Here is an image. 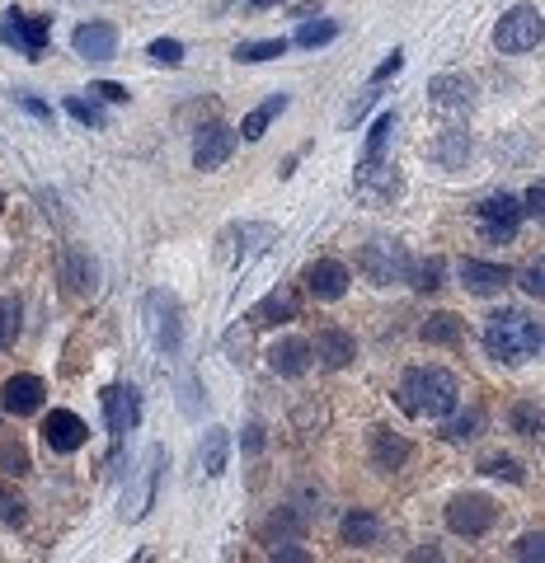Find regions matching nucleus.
<instances>
[{"label": "nucleus", "instance_id": "obj_36", "mask_svg": "<svg viewBox=\"0 0 545 563\" xmlns=\"http://www.w3.org/2000/svg\"><path fill=\"white\" fill-rule=\"evenodd\" d=\"M66 113H71V118L76 122H85V127H104V108L94 104V99H66Z\"/></svg>", "mask_w": 545, "mask_h": 563}, {"label": "nucleus", "instance_id": "obj_34", "mask_svg": "<svg viewBox=\"0 0 545 563\" xmlns=\"http://www.w3.org/2000/svg\"><path fill=\"white\" fill-rule=\"evenodd\" d=\"M0 521H5V526H24V521H29L24 498H19V493H10L5 484H0Z\"/></svg>", "mask_w": 545, "mask_h": 563}, {"label": "nucleus", "instance_id": "obj_26", "mask_svg": "<svg viewBox=\"0 0 545 563\" xmlns=\"http://www.w3.org/2000/svg\"><path fill=\"white\" fill-rule=\"evenodd\" d=\"M278 113H287V94H273V99H264L254 113H245V122H240V137L259 141L268 127H273V118H278Z\"/></svg>", "mask_w": 545, "mask_h": 563}, {"label": "nucleus", "instance_id": "obj_2", "mask_svg": "<svg viewBox=\"0 0 545 563\" xmlns=\"http://www.w3.org/2000/svg\"><path fill=\"white\" fill-rule=\"evenodd\" d=\"M541 343H545L541 324L531 320V315H522V310H499V315H489V324H484V352L494 362L522 366L541 352Z\"/></svg>", "mask_w": 545, "mask_h": 563}, {"label": "nucleus", "instance_id": "obj_28", "mask_svg": "<svg viewBox=\"0 0 545 563\" xmlns=\"http://www.w3.org/2000/svg\"><path fill=\"white\" fill-rule=\"evenodd\" d=\"M287 320H296V301L292 296H282V291L264 296V301L250 310V324H287Z\"/></svg>", "mask_w": 545, "mask_h": 563}, {"label": "nucleus", "instance_id": "obj_31", "mask_svg": "<svg viewBox=\"0 0 545 563\" xmlns=\"http://www.w3.org/2000/svg\"><path fill=\"white\" fill-rule=\"evenodd\" d=\"M287 52V38H264V43H240L235 47V61H245V66H254V61H273Z\"/></svg>", "mask_w": 545, "mask_h": 563}, {"label": "nucleus", "instance_id": "obj_39", "mask_svg": "<svg viewBox=\"0 0 545 563\" xmlns=\"http://www.w3.org/2000/svg\"><path fill=\"white\" fill-rule=\"evenodd\" d=\"M151 61H160V66H179V61H184V43L156 38V43H151Z\"/></svg>", "mask_w": 545, "mask_h": 563}, {"label": "nucleus", "instance_id": "obj_27", "mask_svg": "<svg viewBox=\"0 0 545 563\" xmlns=\"http://www.w3.org/2000/svg\"><path fill=\"white\" fill-rule=\"evenodd\" d=\"M343 540L358 549H372L376 540H381V517H376V512H353V517L343 521Z\"/></svg>", "mask_w": 545, "mask_h": 563}, {"label": "nucleus", "instance_id": "obj_1", "mask_svg": "<svg viewBox=\"0 0 545 563\" xmlns=\"http://www.w3.org/2000/svg\"><path fill=\"white\" fill-rule=\"evenodd\" d=\"M395 395H400V409L409 418H447L461 404V385L442 366H414V371H405V381H400Z\"/></svg>", "mask_w": 545, "mask_h": 563}, {"label": "nucleus", "instance_id": "obj_51", "mask_svg": "<svg viewBox=\"0 0 545 563\" xmlns=\"http://www.w3.org/2000/svg\"><path fill=\"white\" fill-rule=\"evenodd\" d=\"M0 207H5V198H0Z\"/></svg>", "mask_w": 545, "mask_h": 563}, {"label": "nucleus", "instance_id": "obj_5", "mask_svg": "<svg viewBox=\"0 0 545 563\" xmlns=\"http://www.w3.org/2000/svg\"><path fill=\"white\" fill-rule=\"evenodd\" d=\"M494 43H499V52H513V57L541 47V10H536V5H513V10L494 24Z\"/></svg>", "mask_w": 545, "mask_h": 563}, {"label": "nucleus", "instance_id": "obj_25", "mask_svg": "<svg viewBox=\"0 0 545 563\" xmlns=\"http://www.w3.org/2000/svg\"><path fill=\"white\" fill-rule=\"evenodd\" d=\"M226 460H231V432L226 427H212L203 437V451H198V465H203V474H226Z\"/></svg>", "mask_w": 545, "mask_h": 563}, {"label": "nucleus", "instance_id": "obj_42", "mask_svg": "<svg viewBox=\"0 0 545 563\" xmlns=\"http://www.w3.org/2000/svg\"><path fill=\"white\" fill-rule=\"evenodd\" d=\"M517 559H545V535H522V540H517V549H513Z\"/></svg>", "mask_w": 545, "mask_h": 563}, {"label": "nucleus", "instance_id": "obj_15", "mask_svg": "<svg viewBox=\"0 0 545 563\" xmlns=\"http://www.w3.org/2000/svg\"><path fill=\"white\" fill-rule=\"evenodd\" d=\"M104 418H109V432L113 437H123L132 427L141 423V404H137V390H127V385H109L104 390Z\"/></svg>", "mask_w": 545, "mask_h": 563}, {"label": "nucleus", "instance_id": "obj_48", "mask_svg": "<svg viewBox=\"0 0 545 563\" xmlns=\"http://www.w3.org/2000/svg\"><path fill=\"white\" fill-rule=\"evenodd\" d=\"M273 559H292V563H301V559H306V549H292V545H273Z\"/></svg>", "mask_w": 545, "mask_h": 563}, {"label": "nucleus", "instance_id": "obj_18", "mask_svg": "<svg viewBox=\"0 0 545 563\" xmlns=\"http://www.w3.org/2000/svg\"><path fill=\"white\" fill-rule=\"evenodd\" d=\"M423 155L442 169H461L470 160V137L461 132V127H442L433 141H423Z\"/></svg>", "mask_w": 545, "mask_h": 563}, {"label": "nucleus", "instance_id": "obj_13", "mask_svg": "<svg viewBox=\"0 0 545 563\" xmlns=\"http://www.w3.org/2000/svg\"><path fill=\"white\" fill-rule=\"evenodd\" d=\"M428 104L437 113H470L475 108V80L470 76H433L428 80Z\"/></svg>", "mask_w": 545, "mask_h": 563}, {"label": "nucleus", "instance_id": "obj_33", "mask_svg": "<svg viewBox=\"0 0 545 563\" xmlns=\"http://www.w3.org/2000/svg\"><path fill=\"white\" fill-rule=\"evenodd\" d=\"M409 287L414 291H437L442 287V259H423V263H409Z\"/></svg>", "mask_w": 545, "mask_h": 563}, {"label": "nucleus", "instance_id": "obj_32", "mask_svg": "<svg viewBox=\"0 0 545 563\" xmlns=\"http://www.w3.org/2000/svg\"><path fill=\"white\" fill-rule=\"evenodd\" d=\"M390 137H395V113H381V118L372 122V132H367V151H362V160H376V155H386Z\"/></svg>", "mask_w": 545, "mask_h": 563}, {"label": "nucleus", "instance_id": "obj_37", "mask_svg": "<svg viewBox=\"0 0 545 563\" xmlns=\"http://www.w3.org/2000/svg\"><path fill=\"white\" fill-rule=\"evenodd\" d=\"M480 413H466V418H452V423H447V432H442V437H447V442H470V437H475V432H480Z\"/></svg>", "mask_w": 545, "mask_h": 563}, {"label": "nucleus", "instance_id": "obj_11", "mask_svg": "<svg viewBox=\"0 0 545 563\" xmlns=\"http://www.w3.org/2000/svg\"><path fill=\"white\" fill-rule=\"evenodd\" d=\"M43 442L57 451V456H71V451H80V446L90 442V427H85V418L71 409H52L43 418Z\"/></svg>", "mask_w": 545, "mask_h": 563}, {"label": "nucleus", "instance_id": "obj_4", "mask_svg": "<svg viewBox=\"0 0 545 563\" xmlns=\"http://www.w3.org/2000/svg\"><path fill=\"white\" fill-rule=\"evenodd\" d=\"M358 268L372 287H390V282H405L409 254H405V244H395V240H372V244H362Z\"/></svg>", "mask_w": 545, "mask_h": 563}, {"label": "nucleus", "instance_id": "obj_21", "mask_svg": "<svg viewBox=\"0 0 545 563\" xmlns=\"http://www.w3.org/2000/svg\"><path fill=\"white\" fill-rule=\"evenodd\" d=\"M311 357H320L329 371H339V366H348L358 357V343H353V334H343V329H320L311 343Z\"/></svg>", "mask_w": 545, "mask_h": 563}, {"label": "nucleus", "instance_id": "obj_35", "mask_svg": "<svg viewBox=\"0 0 545 563\" xmlns=\"http://www.w3.org/2000/svg\"><path fill=\"white\" fill-rule=\"evenodd\" d=\"M15 338H19V301L5 296V301H0V348H10Z\"/></svg>", "mask_w": 545, "mask_h": 563}, {"label": "nucleus", "instance_id": "obj_20", "mask_svg": "<svg viewBox=\"0 0 545 563\" xmlns=\"http://www.w3.org/2000/svg\"><path fill=\"white\" fill-rule=\"evenodd\" d=\"M311 343H306V338H278V343H273V348H268V366H273V371H278V376H306V371H311Z\"/></svg>", "mask_w": 545, "mask_h": 563}, {"label": "nucleus", "instance_id": "obj_50", "mask_svg": "<svg viewBox=\"0 0 545 563\" xmlns=\"http://www.w3.org/2000/svg\"><path fill=\"white\" fill-rule=\"evenodd\" d=\"M254 10H268V5H282V0H250Z\"/></svg>", "mask_w": 545, "mask_h": 563}, {"label": "nucleus", "instance_id": "obj_24", "mask_svg": "<svg viewBox=\"0 0 545 563\" xmlns=\"http://www.w3.org/2000/svg\"><path fill=\"white\" fill-rule=\"evenodd\" d=\"M66 282H71V291H80V296H94V291H99V263H94L85 249H71V254H66Z\"/></svg>", "mask_w": 545, "mask_h": 563}, {"label": "nucleus", "instance_id": "obj_38", "mask_svg": "<svg viewBox=\"0 0 545 563\" xmlns=\"http://www.w3.org/2000/svg\"><path fill=\"white\" fill-rule=\"evenodd\" d=\"M0 470L29 474V451H24L19 442H0Z\"/></svg>", "mask_w": 545, "mask_h": 563}, {"label": "nucleus", "instance_id": "obj_22", "mask_svg": "<svg viewBox=\"0 0 545 563\" xmlns=\"http://www.w3.org/2000/svg\"><path fill=\"white\" fill-rule=\"evenodd\" d=\"M461 282H466V291H475V296H494V291H503L508 282H513V273H508V268H499V263L466 259V263H461Z\"/></svg>", "mask_w": 545, "mask_h": 563}, {"label": "nucleus", "instance_id": "obj_7", "mask_svg": "<svg viewBox=\"0 0 545 563\" xmlns=\"http://www.w3.org/2000/svg\"><path fill=\"white\" fill-rule=\"evenodd\" d=\"M221 263H245L254 259V254H264L268 244H278V230L273 226H254V221H245V226H231V230H221Z\"/></svg>", "mask_w": 545, "mask_h": 563}, {"label": "nucleus", "instance_id": "obj_8", "mask_svg": "<svg viewBox=\"0 0 545 563\" xmlns=\"http://www.w3.org/2000/svg\"><path fill=\"white\" fill-rule=\"evenodd\" d=\"M475 216H480V235L489 244H503V240H513L517 226H522V202L517 198H484L480 207H475Z\"/></svg>", "mask_w": 545, "mask_h": 563}, {"label": "nucleus", "instance_id": "obj_43", "mask_svg": "<svg viewBox=\"0 0 545 563\" xmlns=\"http://www.w3.org/2000/svg\"><path fill=\"white\" fill-rule=\"evenodd\" d=\"M400 66H405V52H390L386 61H381V66H376L372 71V85H381V80H390L395 76V71H400Z\"/></svg>", "mask_w": 545, "mask_h": 563}, {"label": "nucleus", "instance_id": "obj_46", "mask_svg": "<svg viewBox=\"0 0 545 563\" xmlns=\"http://www.w3.org/2000/svg\"><path fill=\"white\" fill-rule=\"evenodd\" d=\"M90 94H99V99H109V104H127V90L123 85H113V80H99Z\"/></svg>", "mask_w": 545, "mask_h": 563}, {"label": "nucleus", "instance_id": "obj_47", "mask_svg": "<svg viewBox=\"0 0 545 563\" xmlns=\"http://www.w3.org/2000/svg\"><path fill=\"white\" fill-rule=\"evenodd\" d=\"M19 104L29 108L33 118H52V108H47V104H43V99H33V94H19Z\"/></svg>", "mask_w": 545, "mask_h": 563}, {"label": "nucleus", "instance_id": "obj_29", "mask_svg": "<svg viewBox=\"0 0 545 563\" xmlns=\"http://www.w3.org/2000/svg\"><path fill=\"white\" fill-rule=\"evenodd\" d=\"M419 338L423 343H456V338H461V320L447 315V310H437V315H428V320L419 324Z\"/></svg>", "mask_w": 545, "mask_h": 563}, {"label": "nucleus", "instance_id": "obj_44", "mask_svg": "<svg viewBox=\"0 0 545 563\" xmlns=\"http://www.w3.org/2000/svg\"><path fill=\"white\" fill-rule=\"evenodd\" d=\"M517 282H522V291H527V296H545V268H527Z\"/></svg>", "mask_w": 545, "mask_h": 563}, {"label": "nucleus", "instance_id": "obj_9", "mask_svg": "<svg viewBox=\"0 0 545 563\" xmlns=\"http://www.w3.org/2000/svg\"><path fill=\"white\" fill-rule=\"evenodd\" d=\"M353 193H358L367 207H386L395 193H400V174L376 155V160H362L358 174H353Z\"/></svg>", "mask_w": 545, "mask_h": 563}, {"label": "nucleus", "instance_id": "obj_6", "mask_svg": "<svg viewBox=\"0 0 545 563\" xmlns=\"http://www.w3.org/2000/svg\"><path fill=\"white\" fill-rule=\"evenodd\" d=\"M494 517H499V507L489 503L484 493H461V498H452V507H447V526H452L456 535H466V540H480V535L494 526Z\"/></svg>", "mask_w": 545, "mask_h": 563}, {"label": "nucleus", "instance_id": "obj_14", "mask_svg": "<svg viewBox=\"0 0 545 563\" xmlns=\"http://www.w3.org/2000/svg\"><path fill=\"white\" fill-rule=\"evenodd\" d=\"M231 155H235V132H231V127H221V122L203 127V132H198V141H193V165H198V169H221Z\"/></svg>", "mask_w": 545, "mask_h": 563}, {"label": "nucleus", "instance_id": "obj_23", "mask_svg": "<svg viewBox=\"0 0 545 563\" xmlns=\"http://www.w3.org/2000/svg\"><path fill=\"white\" fill-rule=\"evenodd\" d=\"M409 460V442L390 427H372V465L376 470H400Z\"/></svg>", "mask_w": 545, "mask_h": 563}, {"label": "nucleus", "instance_id": "obj_17", "mask_svg": "<svg viewBox=\"0 0 545 563\" xmlns=\"http://www.w3.org/2000/svg\"><path fill=\"white\" fill-rule=\"evenodd\" d=\"M348 268H343L339 259H320L306 268V291H311L315 301H339L343 291H348Z\"/></svg>", "mask_w": 545, "mask_h": 563}, {"label": "nucleus", "instance_id": "obj_45", "mask_svg": "<svg viewBox=\"0 0 545 563\" xmlns=\"http://www.w3.org/2000/svg\"><path fill=\"white\" fill-rule=\"evenodd\" d=\"M541 212H545V188H541V183H531L527 202H522V216H541Z\"/></svg>", "mask_w": 545, "mask_h": 563}, {"label": "nucleus", "instance_id": "obj_3", "mask_svg": "<svg viewBox=\"0 0 545 563\" xmlns=\"http://www.w3.org/2000/svg\"><path fill=\"white\" fill-rule=\"evenodd\" d=\"M146 329H151L160 352H179V343H184V310H179V296H174V291L156 287L146 296Z\"/></svg>", "mask_w": 545, "mask_h": 563}, {"label": "nucleus", "instance_id": "obj_41", "mask_svg": "<svg viewBox=\"0 0 545 563\" xmlns=\"http://www.w3.org/2000/svg\"><path fill=\"white\" fill-rule=\"evenodd\" d=\"M480 470H484V474H499V479H513V484H522V470H517V460H508V456L484 460Z\"/></svg>", "mask_w": 545, "mask_h": 563}, {"label": "nucleus", "instance_id": "obj_10", "mask_svg": "<svg viewBox=\"0 0 545 563\" xmlns=\"http://www.w3.org/2000/svg\"><path fill=\"white\" fill-rule=\"evenodd\" d=\"M0 43L19 47L24 57H43L47 52V19L24 15V10H10V15L0 19Z\"/></svg>", "mask_w": 545, "mask_h": 563}, {"label": "nucleus", "instance_id": "obj_12", "mask_svg": "<svg viewBox=\"0 0 545 563\" xmlns=\"http://www.w3.org/2000/svg\"><path fill=\"white\" fill-rule=\"evenodd\" d=\"M160 470H165V446H151V451H146V465H141L137 493H123V517L127 521H141L146 512H151V507H156Z\"/></svg>", "mask_w": 545, "mask_h": 563}, {"label": "nucleus", "instance_id": "obj_30", "mask_svg": "<svg viewBox=\"0 0 545 563\" xmlns=\"http://www.w3.org/2000/svg\"><path fill=\"white\" fill-rule=\"evenodd\" d=\"M339 38V24L334 19H306L301 29H296V47H325Z\"/></svg>", "mask_w": 545, "mask_h": 563}, {"label": "nucleus", "instance_id": "obj_16", "mask_svg": "<svg viewBox=\"0 0 545 563\" xmlns=\"http://www.w3.org/2000/svg\"><path fill=\"white\" fill-rule=\"evenodd\" d=\"M71 47H76L85 61H109L113 52H118V29H113V24L90 19V24H80V29L71 33Z\"/></svg>", "mask_w": 545, "mask_h": 563}, {"label": "nucleus", "instance_id": "obj_19", "mask_svg": "<svg viewBox=\"0 0 545 563\" xmlns=\"http://www.w3.org/2000/svg\"><path fill=\"white\" fill-rule=\"evenodd\" d=\"M43 381L38 376H10L5 381V390H0V404H5V413H15V418H29V413L43 409Z\"/></svg>", "mask_w": 545, "mask_h": 563}, {"label": "nucleus", "instance_id": "obj_49", "mask_svg": "<svg viewBox=\"0 0 545 563\" xmlns=\"http://www.w3.org/2000/svg\"><path fill=\"white\" fill-rule=\"evenodd\" d=\"M245 446H250V451H259V446H264V427H250V437H245Z\"/></svg>", "mask_w": 545, "mask_h": 563}, {"label": "nucleus", "instance_id": "obj_40", "mask_svg": "<svg viewBox=\"0 0 545 563\" xmlns=\"http://www.w3.org/2000/svg\"><path fill=\"white\" fill-rule=\"evenodd\" d=\"M513 423H517V432H522V437H536V432H541V409H536V404H517Z\"/></svg>", "mask_w": 545, "mask_h": 563}]
</instances>
